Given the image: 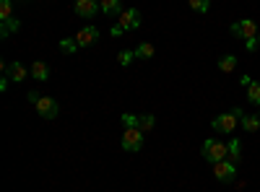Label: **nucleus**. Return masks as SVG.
Segmentation results:
<instances>
[{
	"label": "nucleus",
	"instance_id": "f257e3e1",
	"mask_svg": "<svg viewBox=\"0 0 260 192\" xmlns=\"http://www.w3.org/2000/svg\"><path fill=\"white\" fill-rule=\"evenodd\" d=\"M203 159L211 161V164L229 159V143H221V140H216V138H208V140L203 143Z\"/></svg>",
	"mask_w": 260,
	"mask_h": 192
},
{
	"label": "nucleus",
	"instance_id": "f03ea898",
	"mask_svg": "<svg viewBox=\"0 0 260 192\" xmlns=\"http://www.w3.org/2000/svg\"><path fill=\"white\" fill-rule=\"evenodd\" d=\"M240 117H242V109H232V112H224V114H219L213 122H211V127L216 133H224V135H229V133H234V127H237V122H240Z\"/></svg>",
	"mask_w": 260,
	"mask_h": 192
},
{
	"label": "nucleus",
	"instance_id": "7ed1b4c3",
	"mask_svg": "<svg viewBox=\"0 0 260 192\" xmlns=\"http://www.w3.org/2000/svg\"><path fill=\"white\" fill-rule=\"evenodd\" d=\"M122 148L130 153H136L143 148V130L141 127H125V133H122Z\"/></svg>",
	"mask_w": 260,
	"mask_h": 192
},
{
	"label": "nucleus",
	"instance_id": "20e7f679",
	"mask_svg": "<svg viewBox=\"0 0 260 192\" xmlns=\"http://www.w3.org/2000/svg\"><path fill=\"white\" fill-rule=\"evenodd\" d=\"M232 34L234 36H240V39H255L257 36V24L252 18H242V21H234L232 24Z\"/></svg>",
	"mask_w": 260,
	"mask_h": 192
},
{
	"label": "nucleus",
	"instance_id": "39448f33",
	"mask_svg": "<svg viewBox=\"0 0 260 192\" xmlns=\"http://www.w3.org/2000/svg\"><path fill=\"white\" fill-rule=\"evenodd\" d=\"M34 106H37V112H39L42 117H45V120H55V117H57V112H60V104H57L52 96H39Z\"/></svg>",
	"mask_w": 260,
	"mask_h": 192
},
{
	"label": "nucleus",
	"instance_id": "423d86ee",
	"mask_svg": "<svg viewBox=\"0 0 260 192\" xmlns=\"http://www.w3.org/2000/svg\"><path fill=\"white\" fill-rule=\"evenodd\" d=\"M234 174H237V164H232L229 159L216 161V164H213V177L219 179V182H232V179H234Z\"/></svg>",
	"mask_w": 260,
	"mask_h": 192
},
{
	"label": "nucleus",
	"instance_id": "0eeeda50",
	"mask_svg": "<svg viewBox=\"0 0 260 192\" xmlns=\"http://www.w3.org/2000/svg\"><path fill=\"white\" fill-rule=\"evenodd\" d=\"M122 31H133V29H141V13L136 8H127L120 13V24H117Z\"/></svg>",
	"mask_w": 260,
	"mask_h": 192
},
{
	"label": "nucleus",
	"instance_id": "6e6552de",
	"mask_svg": "<svg viewBox=\"0 0 260 192\" xmlns=\"http://www.w3.org/2000/svg\"><path fill=\"white\" fill-rule=\"evenodd\" d=\"M76 13L81 16V18H94L102 8H99V0H76Z\"/></svg>",
	"mask_w": 260,
	"mask_h": 192
},
{
	"label": "nucleus",
	"instance_id": "1a4fd4ad",
	"mask_svg": "<svg viewBox=\"0 0 260 192\" xmlns=\"http://www.w3.org/2000/svg\"><path fill=\"white\" fill-rule=\"evenodd\" d=\"M73 39H76L78 47H89V45H94V42L99 39V29H96V26H86V29H81Z\"/></svg>",
	"mask_w": 260,
	"mask_h": 192
},
{
	"label": "nucleus",
	"instance_id": "9d476101",
	"mask_svg": "<svg viewBox=\"0 0 260 192\" xmlns=\"http://www.w3.org/2000/svg\"><path fill=\"white\" fill-rule=\"evenodd\" d=\"M3 70L8 73V78L13 81V83H21V81H24L26 78V68H24V62H11V65H3Z\"/></svg>",
	"mask_w": 260,
	"mask_h": 192
},
{
	"label": "nucleus",
	"instance_id": "9b49d317",
	"mask_svg": "<svg viewBox=\"0 0 260 192\" xmlns=\"http://www.w3.org/2000/svg\"><path fill=\"white\" fill-rule=\"evenodd\" d=\"M240 122H242L245 133H260V117L257 114H242Z\"/></svg>",
	"mask_w": 260,
	"mask_h": 192
},
{
	"label": "nucleus",
	"instance_id": "f8f14e48",
	"mask_svg": "<svg viewBox=\"0 0 260 192\" xmlns=\"http://www.w3.org/2000/svg\"><path fill=\"white\" fill-rule=\"evenodd\" d=\"M99 8H102L104 16H115V13L120 16L122 13V0H102Z\"/></svg>",
	"mask_w": 260,
	"mask_h": 192
},
{
	"label": "nucleus",
	"instance_id": "ddd939ff",
	"mask_svg": "<svg viewBox=\"0 0 260 192\" xmlns=\"http://www.w3.org/2000/svg\"><path fill=\"white\" fill-rule=\"evenodd\" d=\"M31 78H37V81H47V78H50V68H47V62L34 60V65H31Z\"/></svg>",
	"mask_w": 260,
	"mask_h": 192
},
{
	"label": "nucleus",
	"instance_id": "4468645a",
	"mask_svg": "<svg viewBox=\"0 0 260 192\" xmlns=\"http://www.w3.org/2000/svg\"><path fill=\"white\" fill-rule=\"evenodd\" d=\"M133 52H136V57H141V60H151L156 50H154V45H151V42H141Z\"/></svg>",
	"mask_w": 260,
	"mask_h": 192
},
{
	"label": "nucleus",
	"instance_id": "2eb2a0df",
	"mask_svg": "<svg viewBox=\"0 0 260 192\" xmlns=\"http://www.w3.org/2000/svg\"><path fill=\"white\" fill-rule=\"evenodd\" d=\"M240 159H242V145H240V138H234V140H229V161L240 164Z\"/></svg>",
	"mask_w": 260,
	"mask_h": 192
},
{
	"label": "nucleus",
	"instance_id": "dca6fc26",
	"mask_svg": "<svg viewBox=\"0 0 260 192\" xmlns=\"http://www.w3.org/2000/svg\"><path fill=\"white\" fill-rule=\"evenodd\" d=\"M234 68H237V57L234 55H224L219 60V70L221 73H234Z\"/></svg>",
	"mask_w": 260,
	"mask_h": 192
},
{
	"label": "nucleus",
	"instance_id": "f3484780",
	"mask_svg": "<svg viewBox=\"0 0 260 192\" xmlns=\"http://www.w3.org/2000/svg\"><path fill=\"white\" fill-rule=\"evenodd\" d=\"M18 29H21L18 18H8V21H3V24H0V36H8V34H13V31H18Z\"/></svg>",
	"mask_w": 260,
	"mask_h": 192
},
{
	"label": "nucleus",
	"instance_id": "a211bd4d",
	"mask_svg": "<svg viewBox=\"0 0 260 192\" xmlns=\"http://www.w3.org/2000/svg\"><path fill=\"white\" fill-rule=\"evenodd\" d=\"M247 101L250 104H260V81H252L247 86Z\"/></svg>",
	"mask_w": 260,
	"mask_h": 192
},
{
	"label": "nucleus",
	"instance_id": "6ab92c4d",
	"mask_svg": "<svg viewBox=\"0 0 260 192\" xmlns=\"http://www.w3.org/2000/svg\"><path fill=\"white\" fill-rule=\"evenodd\" d=\"M187 6H190L195 13H208V8H211V0H187Z\"/></svg>",
	"mask_w": 260,
	"mask_h": 192
},
{
	"label": "nucleus",
	"instance_id": "aec40b11",
	"mask_svg": "<svg viewBox=\"0 0 260 192\" xmlns=\"http://www.w3.org/2000/svg\"><path fill=\"white\" fill-rule=\"evenodd\" d=\"M13 18V3L11 0H0V21Z\"/></svg>",
	"mask_w": 260,
	"mask_h": 192
},
{
	"label": "nucleus",
	"instance_id": "412c9836",
	"mask_svg": "<svg viewBox=\"0 0 260 192\" xmlns=\"http://www.w3.org/2000/svg\"><path fill=\"white\" fill-rule=\"evenodd\" d=\"M154 125H156L154 114H143V117H141V122H138V127H141L143 133H148V130H151V127H154Z\"/></svg>",
	"mask_w": 260,
	"mask_h": 192
},
{
	"label": "nucleus",
	"instance_id": "4be33fe9",
	"mask_svg": "<svg viewBox=\"0 0 260 192\" xmlns=\"http://www.w3.org/2000/svg\"><path fill=\"white\" fill-rule=\"evenodd\" d=\"M133 57H136L133 50H122V52L117 55V62H120V65H130V62H133Z\"/></svg>",
	"mask_w": 260,
	"mask_h": 192
},
{
	"label": "nucleus",
	"instance_id": "5701e85b",
	"mask_svg": "<svg viewBox=\"0 0 260 192\" xmlns=\"http://www.w3.org/2000/svg\"><path fill=\"white\" fill-rule=\"evenodd\" d=\"M120 120H122V125H125V127H138V122H141V117L130 114V112H127V114H122Z\"/></svg>",
	"mask_w": 260,
	"mask_h": 192
},
{
	"label": "nucleus",
	"instance_id": "b1692460",
	"mask_svg": "<svg viewBox=\"0 0 260 192\" xmlns=\"http://www.w3.org/2000/svg\"><path fill=\"white\" fill-rule=\"evenodd\" d=\"M60 50H65V52H76V50H78L76 39H62V42H60Z\"/></svg>",
	"mask_w": 260,
	"mask_h": 192
},
{
	"label": "nucleus",
	"instance_id": "393cba45",
	"mask_svg": "<svg viewBox=\"0 0 260 192\" xmlns=\"http://www.w3.org/2000/svg\"><path fill=\"white\" fill-rule=\"evenodd\" d=\"M245 47H247L250 52H252V50H257V36H255V39H247V42H245Z\"/></svg>",
	"mask_w": 260,
	"mask_h": 192
},
{
	"label": "nucleus",
	"instance_id": "a878e982",
	"mask_svg": "<svg viewBox=\"0 0 260 192\" xmlns=\"http://www.w3.org/2000/svg\"><path fill=\"white\" fill-rule=\"evenodd\" d=\"M240 83H242V86H250L252 78H250V75H242V78H240Z\"/></svg>",
	"mask_w": 260,
	"mask_h": 192
},
{
	"label": "nucleus",
	"instance_id": "bb28decb",
	"mask_svg": "<svg viewBox=\"0 0 260 192\" xmlns=\"http://www.w3.org/2000/svg\"><path fill=\"white\" fill-rule=\"evenodd\" d=\"M112 36H122V29H120V26H117V24H115V26H112Z\"/></svg>",
	"mask_w": 260,
	"mask_h": 192
},
{
	"label": "nucleus",
	"instance_id": "cd10ccee",
	"mask_svg": "<svg viewBox=\"0 0 260 192\" xmlns=\"http://www.w3.org/2000/svg\"><path fill=\"white\" fill-rule=\"evenodd\" d=\"M26 96H29V101H31V104H37V99H39V94H37V91H31V94H26Z\"/></svg>",
	"mask_w": 260,
	"mask_h": 192
},
{
	"label": "nucleus",
	"instance_id": "c85d7f7f",
	"mask_svg": "<svg viewBox=\"0 0 260 192\" xmlns=\"http://www.w3.org/2000/svg\"><path fill=\"white\" fill-rule=\"evenodd\" d=\"M257 45H260V31H257Z\"/></svg>",
	"mask_w": 260,
	"mask_h": 192
},
{
	"label": "nucleus",
	"instance_id": "c756f323",
	"mask_svg": "<svg viewBox=\"0 0 260 192\" xmlns=\"http://www.w3.org/2000/svg\"><path fill=\"white\" fill-rule=\"evenodd\" d=\"M257 117H260V112H257Z\"/></svg>",
	"mask_w": 260,
	"mask_h": 192
},
{
	"label": "nucleus",
	"instance_id": "7c9ffc66",
	"mask_svg": "<svg viewBox=\"0 0 260 192\" xmlns=\"http://www.w3.org/2000/svg\"><path fill=\"white\" fill-rule=\"evenodd\" d=\"M99 3H102V0H99Z\"/></svg>",
	"mask_w": 260,
	"mask_h": 192
}]
</instances>
